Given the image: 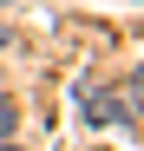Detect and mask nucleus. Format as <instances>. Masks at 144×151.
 <instances>
[{
  "label": "nucleus",
  "instance_id": "obj_1",
  "mask_svg": "<svg viewBox=\"0 0 144 151\" xmlns=\"http://www.w3.org/2000/svg\"><path fill=\"white\" fill-rule=\"evenodd\" d=\"M85 118H92V125H125V105L105 99V92H92V99H85Z\"/></svg>",
  "mask_w": 144,
  "mask_h": 151
},
{
  "label": "nucleus",
  "instance_id": "obj_2",
  "mask_svg": "<svg viewBox=\"0 0 144 151\" xmlns=\"http://www.w3.org/2000/svg\"><path fill=\"white\" fill-rule=\"evenodd\" d=\"M7 132H13V105L0 99V138H7Z\"/></svg>",
  "mask_w": 144,
  "mask_h": 151
},
{
  "label": "nucleus",
  "instance_id": "obj_3",
  "mask_svg": "<svg viewBox=\"0 0 144 151\" xmlns=\"http://www.w3.org/2000/svg\"><path fill=\"white\" fill-rule=\"evenodd\" d=\"M131 105H144V72H131Z\"/></svg>",
  "mask_w": 144,
  "mask_h": 151
},
{
  "label": "nucleus",
  "instance_id": "obj_4",
  "mask_svg": "<svg viewBox=\"0 0 144 151\" xmlns=\"http://www.w3.org/2000/svg\"><path fill=\"white\" fill-rule=\"evenodd\" d=\"M7 151H13V145H7Z\"/></svg>",
  "mask_w": 144,
  "mask_h": 151
}]
</instances>
